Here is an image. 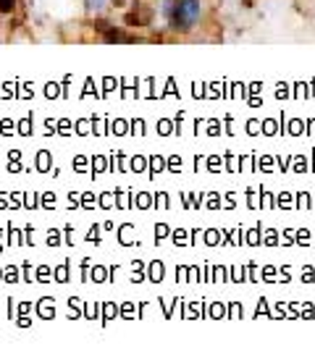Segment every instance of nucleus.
Listing matches in <instances>:
<instances>
[{"instance_id":"2","label":"nucleus","mask_w":315,"mask_h":354,"mask_svg":"<svg viewBox=\"0 0 315 354\" xmlns=\"http://www.w3.org/2000/svg\"><path fill=\"white\" fill-rule=\"evenodd\" d=\"M13 6H16V0H0V11L3 13H11Z\"/></svg>"},{"instance_id":"3","label":"nucleus","mask_w":315,"mask_h":354,"mask_svg":"<svg viewBox=\"0 0 315 354\" xmlns=\"http://www.w3.org/2000/svg\"><path fill=\"white\" fill-rule=\"evenodd\" d=\"M102 6H105V0H87V8H89V11H100Z\"/></svg>"},{"instance_id":"1","label":"nucleus","mask_w":315,"mask_h":354,"mask_svg":"<svg viewBox=\"0 0 315 354\" xmlns=\"http://www.w3.org/2000/svg\"><path fill=\"white\" fill-rule=\"evenodd\" d=\"M202 16V6L200 0H174L171 3V19L179 29H189L200 21Z\"/></svg>"}]
</instances>
